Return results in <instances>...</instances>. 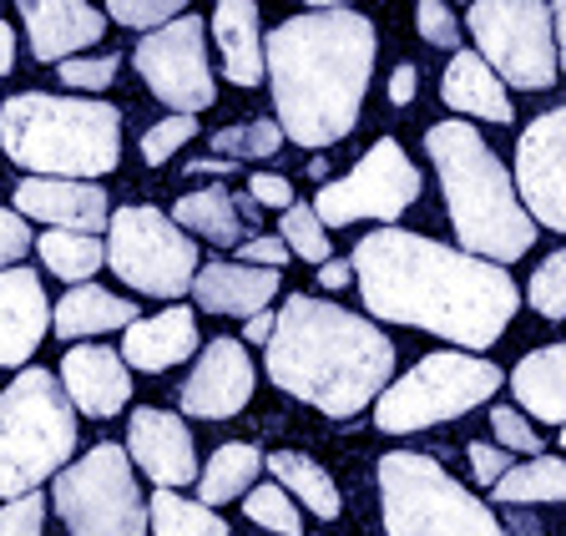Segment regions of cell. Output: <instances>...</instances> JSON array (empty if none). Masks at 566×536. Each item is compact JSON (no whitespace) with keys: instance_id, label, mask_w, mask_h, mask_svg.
Listing matches in <instances>:
<instances>
[{"instance_id":"1","label":"cell","mask_w":566,"mask_h":536,"mask_svg":"<svg viewBox=\"0 0 566 536\" xmlns=\"http://www.w3.org/2000/svg\"><path fill=\"white\" fill-rule=\"evenodd\" d=\"M349 263L375 319L440 334L460 349H491L521 309V288L501 263L471 259L405 228L365 233Z\"/></svg>"},{"instance_id":"2","label":"cell","mask_w":566,"mask_h":536,"mask_svg":"<svg viewBox=\"0 0 566 536\" xmlns=\"http://www.w3.org/2000/svg\"><path fill=\"white\" fill-rule=\"evenodd\" d=\"M375 25L349 6H314L289 15L263 41L279 132L298 147H334L359 122L375 76Z\"/></svg>"},{"instance_id":"3","label":"cell","mask_w":566,"mask_h":536,"mask_svg":"<svg viewBox=\"0 0 566 536\" xmlns=\"http://www.w3.org/2000/svg\"><path fill=\"white\" fill-rule=\"evenodd\" d=\"M263 365L283 395L324 410L329 420H349L389 390L395 345L365 314H349L314 294H289L273 314Z\"/></svg>"},{"instance_id":"4","label":"cell","mask_w":566,"mask_h":536,"mask_svg":"<svg viewBox=\"0 0 566 536\" xmlns=\"http://www.w3.org/2000/svg\"><path fill=\"white\" fill-rule=\"evenodd\" d=\"M424 153H430L440 188H446L460 253L485 263H511L536 243V223L516 198V178L481 143V132L471 122H436L424 132Z\"/></svg>"},{"instance_id":"5","label":"cell","mask_w":566,"mask_h":536,"mask_svg":"<svg viewBox=\"0 0 566 536\" xmlns=\"http://www.w3.org/2000/svg\"><path fill=\"white\" fill-rule=\"evenodd\" d=\"M0 153L31 178L96 182L117 167L122 112L92 96L21 92L0 102Z\"/></svg>"},{"instance_id":"6","label":"cell","mask_w":566,"mask_h":536,"mask_svg":"<svg viewBox=\"0 0 566 536\" xmlns=\"http://www.w3.org/2000/svg\"><path fill=\"white\" fill-rule=\"evenodd\" d=\"M76 451V410L61 375L21 370L0 390V496H35L46 476H61Z\"/></svg>"},{"instance_id":"7","label":"cell","mask_w":566,"mask_h":536,"mask_svg":"<svg viewBox=\"0 0 566 536\" xmlns=\"http://www.w3.org/2000/svg\"><path fill=\"white\" fill-rule=\"evenodd\" d=\"M379 512L389 536H506L485 501L420 451H389L379 461Z\"/></svg>"},{"instance_id":"8","label":"cell","mask_w":566,"mask_h":536,"mask_svg":"<svg viewBox=\"0 0 566 536\" xmlns=\"http://www.w3.org/2000/svg\"><path fill=\"white\" fill-rule=\"evenodd\" d=\"M501 380L506 375L481 355H446V349L424 355L420 365H410L375 400V425L389 430V435H415V430L446 425V420L485 406L501 390Z\"/></svg>"},{"instance_id":"9","label":"cell","mask_w":566,"mask_h":536,"mask_svg":"<svg viewBox=\"0 0 566 536\" xmlns=\"http://www.w3.org/2000/svg\"><path fill=\"white\" fill-rule=\"evenodd\" d=\"M56 516L71 536H147V501L122 445L102 441L56 476Z\"/></svg>"},{"instance_id":"10","label":"cell","mask_w":566,"mask_h":536,"mask_svg":"<svg viewBox=\"0 0 566 536\" xmlns=\"http://www.w3.org/2000/svg\"><path fill=\"white\" fill-rule=\"evenodd\" d=\"M465 31L475 36V56L521 92H546L562 76L552 6L542 0H475L465 11Z\"/></svg>"},{"instance_id":"11","label":"cell","mask_w":566,"mask_h":536,"mask_svg":"<svg viewBox=\"0 0 566 536\" xmlns=\"http://www.w3.org/2000/svg\"><path fill=\"white\" fill-rule=\"evenodd\" d=\"M106 263L137 294L177 298L198 278V243L157 208L132 203L122 213H112V223H106Z\"/></svg>"},{"instance_id":"12","label":"cell","mask_w":566,"mask_h":536,"mask_svg":"<svg viewBox=\"0 0 566 536\" xmlns=\"http://www.w3.org/2000/svg\"><path fill=\"white\" fill-rule=\"evenodd\" d=\"M420 198V167L405 157V147L395 137H379L354 172L324 182L314 192V213L324 228H344L359 223V218H379V223H395L405 208Z\"/></svg>"},{"instance_id":"13","label":"cell","mask_w":566,"mask_h":536,"mask_svg":"<svg viewBox=\"0 0 566 536\" xmlns=\"http://www.w3.org/2000/svg\"><path fill=\"white\" fill-rule=\"evenodd\" d=\"M132 61H137L147 92H153L163 107H172V117H198L202 107H212V96H218L198 15H177L172 25L142 36Z\"/></svg>"},{"instance_id":"14","label":"cell","mask_w":566,"mask_h":536,"mask_svg":"<svg viewBox=\"0 0 566 536\" xmlns=\"http://www.w3.org/2000/svg\"><path fill=\"white\" fill-rule=\"evenodd\" d=\"M516 198L531 223L566 233V107L526 122L516 143Z\"/></svg>"},{"instance_id":"15","label":"cell","mask_w":566,"mask_h":536,"mask_svg":"<svg viewBox=\"0 0 566 536\" xmlns=\"http://www.w3.org/2000/svg\"><path fill=\"white\" fill-rule=\"evenodd\" d=\"M127 461L142 465V476L153 481L157 491H177L198 481V451H192V435L182 425V416L172 410H157V406H142L132 410V425H127Z\"/></svg>"},{"instance_id":"16","label":"cell","mask_w":566,"mask_h":536,"mask_svg":"<svg viewBox=\"0 0 566 536\" xmlns=\"http://www.w3.org/2000/svg\"><path fill=\"white\" fill-rule=\"evenodd\" d=\"M182 410L198 420H228L253 400V365L243 355V339H212L202 345L192 375L177 390Z\"/></svg>"},{"instance_id":"17","label":"cell","mask_w":566,"mask_h":536,"mask_svg":"<svg viewBox=\"0 0 566 536\" xmlns=\"http://www.w3.org/2000/svg\"><path fill=\"white\" fill-rule=\"evenodd\" d=\"M61 390H66L71 410L106 420L132 400V370H127V359H122V349L71 345L66 359H61Z\"/></svg>"},{"instance_id":"18","label":"cell","mask_w":566,"mask_h":536,"mask_svg":"<svg viewBox=\"0 0 566 536\" xmlns=\"http://www.w3.org/2000/svg\"><path fill=\"white\" fill-rule=\"evenodd\" d=\"M51 329V298L35 269L0 274V370H21Z\"/></svg>"},{"instance_id":"19","label":"cell","mask_w":566,"mask_h":536,"mask_svg":"<svg viewBox=\"0 0 566 536\" xmlns=\"http://www.w3.org/2000/svg\"><path fill=\"white\" fill-rule=\"evenodd\" d=\"M15 208L25 218H41V223H56V233H86L96 239L106 223H112V208H106V192L96 182H66V178H25L15 188Z\"/></svg>"},{"instance_id":"20","label":"cell","mask_w":566,"mask_h":536,"mask_svg":"<svg viewBox=\"0 0 566 536\" xmlns=\"http://www.w3.org/2000/svg\"><path fill=\"white\" fill-rule=\"evenodd\" d=\"M21 21L31 31L35 61H76L82 46H96L106 36V11L82 6V0H25Z\"/></svg>"},{"instance_id":"21","label":"cell","mask_w":566,"mask_h":536,"mask_svg":"<svg viewBox=\"0 0 566 536\" xmlns=\"http://www.w3.org/2000/svg\"><path fill=\"white\" fill-rule=\"evenodd\" d=\"M279 294V274L273 269H248V263H202V274L192 278V298L202 314H223V319H253L263 314Z\"/></svg>"},{"instance_id":"22","label":"cell","mask_w":566,"mask_h":536,"mask_svg":"<svg viewBox=\"0 0 566 536\" xmlns=\"http://www.w3.org/2000/svg\"><path fill=\"white\" fill-rule=\"evenodd\" d=\"M188 355H198V319H192V309H182V304L153 314V319H137L122 334L127 370L163 375V370H172V365H182Z\"/></svg>"},{"instance_id":"23","label":"cell","mask_w":566,"mask_h":536,"mask_svg":"<svg viewBox=\"0 0 566 536\" xmlns=\"http://www.w3.org/2000/svg\"><path fill=\"white\" fill-rule=\"evenodd\" d=\"M440 102H446L450 112L495 122V127H506V122L516 117V107H511V96H506V82H501L475 51H455V56H450L446 76H440Z\"/></svg>"},{"instance_id":"24","label":"cell","mask_w":566,"mask_h":536,"mask_svg":"<svg viewBox=\"0 0 566 536\" xmlns=\"http://www.w3.org/2000/svg\"><path fill=\"white\" fill-rule=\"evenodd\" d=\"M511 390H516L526 416L566 430V345L531 349L516 370H511Z\"/></svg>"},{"instance_id":"25","label":"cell","mask_w":566,"mask_h":536,"mask_svg":"<svg viewBox=\"0 0 566 536\" xmlns=\"http://www.w3.org/2000/svg\"><path fill=\"white\" fill-rule=\"evenodd\" d=\"M212 36L223 51V72L238 86H259L263 76V36H259V6L253 0H223L212 11Z\"/></svg>"},{"instance_id":"26","label":"cell","mask_w":566,"mask_h":536,"mask_svg":"<svg viewBox=\"0 0 566 536\" xmlns=\"http://www.w3.org/2000/svg\"><path fill=\"white\" fill-rule=\"evenodd\" d=\"M132 324H137V309H132L127 298L106 294V288H96V284H76L56 309H51V329H56L61 339H86V334H102V329L127 334Z\"/></svg>"},{"instance_id":"27","label":"cell","mask_w":566,"mask_h":536,"mask_svg":"<svg viewBox=\"0 0 566 536\" xmlns=\"http://www.w3.org/2000/svg\"><path fill=\"white\" fill-rule=\"evenodd\" d=\"M263 465H269L273 476H279L283 491H294V496L304 501L318 522H334V516L344 512L339 486H334V476L314 461V455H304V451H273Z\"/></svg>"},{"instance_id":"28","label":"cell","mask_w":566,"mask_h":536,"mask_svg":"<svg viewBox=\"0 0 566 536\" xmlns=\"http://www.w3.org/2000/svg\"><path fill=\"white\" fill-rule=\"evenodd\" d=\"M172 223L182 228V233H202V239L218 243V249H233V243L243 239V218H238L228 188H202V192L177 198Z\"/></svg>"},{"instance_id":"29","label":"cell","mask_w":566,"mask_h":536,"mask_svg":"<svg viewBox=\"0 0 566 536\" xmlns=\"http://www.w3.org/2000/svg\"><path fill=\"white\" fill-rule=\"evenodd\" d=\"M263 471V451L259 445H218L212 451V461L202 465V476H198V491H202V506H223V501H238L248 486H253V476Z\"/></svg>"},{"instance_id":"30","label":"cell","mask_w":566,"mask_h":536,"mask_svg":"<svg viewBox=\"0 0 566 536\" xmlns=\"http://www.w3.org/2000/svg\"><path fill=\"white\" fill-rule=\"evenodd\" d=\"M495 501L501 506H531V501H566V461L562 455H531V461L511 465L495 481Z\"/></svg>"},{"instance_id":"31","label":"cell","mask_w":566,"mask_h":536,"mask_svg":"<svg viewBox=\"0 0 566 536\" xmlns=\"http://www.w3.org/2000/svg\"><path fill=\"white\" fill-rule=\"evenodd\" d=\"M147 526H153V536H228L223 516L208 512L202 501L177 496V491H157L147 501Z\"/></svg>"},{"instance_id":"32","label":"cell","mask_w":566,"mask_h":536,"mask_svg":"<svg viewBox=\"0 0 566 536\" xmlns=\"http://www.w3.org/2000/svg\"><path fill=\"white\" fill-rule=\"evenodd\" d=\"M41 263H46L56 278H66V284L76 288L106 263V243L86 239V233H41Z\"/></svg>"},{"instance_id":"33","label":"cell","mask_w":566,"mask_h":536,"mask_svg":"<svg viewBox=\"0 0 566 536\" xmlns=\"http://www.w3.org/2000/svg\"><path fill=\"white\" fill-rule=\"evenodd\" d=\"M283 147V132L273 117H253V122H238V127L212 132V153L223 162H243V157H273Z\"/></svg>"},{"instance_id":"34","label":"cell","mask_w":566,"mask_h":536,"mask_svg":"<svg viewBox=\"0 0 566 536\" xmlns=\"http://www.w3.org/2000/svg\"><path fill=\"white\" fill-rule=\"evenodd\" d=\"M283 243H289V253H298L304 263H314V269H324L329 263V233H324V223H318L314 203H294L289 213H283Z\"/></svg>"},{"instance_id":"35","label":"cell","mask_w":566,"mask_h":536,"mask_svg":"<svg viewBox=\"0 0 566 536\" xmlns=\"http://www.w3.org/2000/svg\"><path fill=\"white\" fill-rule=\"evenodd\" d=\"M243 516H253L259 526H269V532H279V536H304V516H298V506L289 501V491H283L279 481L248 491Z\"/></svg>"},{"instance_id":"36","label":"cell","mask_w":566,"mask_h":536,"mask_svg":"<svg viewBox=\"0 0 566 536\" xmlns=\"http://www.w3.org/2000/svg\"><path fill=\"white\" fill-rule=\"evenodd\" d=\"M531 309L542 314V319H566V249H556L552 259L531 274Z\"/></svg>"},{"instance_id":"37","label":"cell","mask_w":566,"mask_h":536,"mask_svg":"<svg viewBox=\"0 0 566 536\" xmlns=\"http://www.w3.org/2000/svg\"><path fill=\"white\" fill-rule=\"evenodd\" d=\"M106 15H112V21H122V25H132V31H147V36H153V31L172 25L177 15H188V11H182L177 0H112V6H106Z\"/></svg>"},{"instance_id":"38","label":"cell","mask_w":566,"mask_h":536,"mask_svg":"<svg viewBox=\"0 0 566 536\" xmlns=\"http://www.w3.org/2000/svg\"><path fill=\"white\" fill-rule=\"evenodd\" d=\"M491 435L501 441V451H521V455H542V435L531 430V420L511 406L491 410Z\"/></svg>"},{"instance_id":"39","label":"cell","mask_w":566,"mask_h":536,"mask_svg":"<svg viewBox=\"0 0 566 536\" xmlns=\"http://www.w3.org/2000/svg\"><path fill=\"white\" fill-rule=\"evenodd\" d=\"M192 132H198V117H167V122H157V127L142 137V157H147L153 167H163L177 147L192 143Z\"/></svg>"},{"instance_id":"40","label":"cell","mask_w":566,"mask_h":536,"mask_svg":"<svg viewBox=\"0 0 566 536\" xmlns=\"http://www.w3.org/2000/svg\"><path fill=\"white\" fill-rule=\"evenodd\" d=\"M117 66H122L117 56H76V61H66L56 76L71 86V92H106L112 76H117Z\"/></svg>"},{"instance_id":"41","label":"cell","mask_w":566,"mask_h":536,"mask_svg":"<svg viewBox=\"0 0 566 536\" xmlns=\"http://www.w3.org/2000/svg\"><path fill=\"white\" fill-rule=\"evenodd\" d=\"M415 25H420V36L440 51H455L460 46V21L450 11L446 0H420V11H415Z\"/></svg>"},{"instance_id":"42","label":"cell","mask_w":566,"mask_h":536,"mask_svg":"<svg viewBox=\"0 0 566 536\" xmlns=\"http://www.w3.org/2000/svg\"><path fill=\"white\" fill-rule=\"evenodd\" d=\"M46 526V501L41 496H21L0 512V536H41Z\"/></svg>"},{"instance_id":"43","label":"cell","mask_w":566,"mask_h":536,"mask_svg":"<svg viewBox=\"0 0 566 536\" xmlns=\"http://www.w3.org/2000/svg\"><path fill=\"white\" fill-rule=\"evenodd\" d=\"M25 249H31V228H25V218L11 213V208H0V274L15 269V259H25Z\"/></svg>"},{"instance_id":"44","label":"cell","mask_w":566,"mask_h":536,"mask_svg":"<svg viewBox=\"0 0 566 536\" xmlns=\"http://www.w3.org/2000/svg\"><path fill=\"white\" fill-rule=\"evenodd\" d=\"M283 259H289V243L273 239V233H259V239H248L243 253H238V263H248V269H273L279 274Z\"/></svg>"},{"instance_id":"45","label":"cell","mask_w":566,"mask_h":536,"mask_svg":"<svg viewBox=\"0 0 566 536\" xmlns=\"http://www.w3.org/2000/svg\"><path fill=\"white\" fill-rule=\"evenodd\" d=\"M248 198H253L259 208H283V213L294 208V188H289V178H273V172H253V178H248Z\"/></svg>"},{"instance_id":"46","label":"cell","mask_w":566,"mask_h":536,"mask_svg":"<svg viewBox=\"0 0 566 536\" xmlns=\"http://www.w3.org/2000/svg\"><path fill=\"white\" fill-rule=\"evenodd\" d=\"M471 471H475V481H485V486H495V481L511 471V455L501 451V445H485V441H471Z\"/></svg>"},{"instance_id":"47","label":"cell","mask_w":566,"mask_h":536,"mask_svg":"<svg viewBox=\"0 0 566 536\" xmlns=\"http://www.w3.org/2000/svg\"><path fill=\"white\" fill-rule=\"evenodd\" d=\"M415 92H420V72H415L410 61H400L395 76H389V102H395V107H410Z\"/></svg>"},{"instance_id":"48","label":"cell","mask_w":566,"mask_h":536,"mask_svg":"<svg viewBox=\"0 0 566 536\" xmlns=\"http://www.w3.org/2000/svg\"><path fill=\"white\" fill-rule=\"evenodd\" d=\"M318 284H324V288H344V284H354V263H349V259H329L324 269H318Z\"/></svg>"},{"instance_id":"49","label":"cell","mask_w":566,"mask_h":536,"mask_svg":"<svg viewBox=\"0 0 566 536\" xmlns=\"http://www.w3.org/2000/svg\"><path fill=\"white\" fill-rule=\"evenodd\" d=\"M243 339H248V345H263V349H269V339H273V314H253V319L243 324Z\"/></svg>"},{"instance_id":"50","label":"cell","mask_w":566,"mask_h":536,"mask_svg":"<svg viewBox=\"0 0 566 536\" xmlns=\"http://www.w3.org/2000/svg\"><path fill=\"white\" fill-rule=\"evenodd\" d=\"M238 162H223V157H192L188 162V172L192 178H202V172H208V178H223V172H233Z\"/></svg>"},{"instance_id":"51","label":"cell","mask_w":566,"mask_h":536,"mask_svg":"<svg viewBox=\"0 0 566 536\" xmlns=\"http://www.w3.org/2000/svg\"><path fill=\"white\" fill-rule=\"evenodd\" d=\"M552 31H556V61H562V72H566V0L552 6Z\"/></svg>"},{"instance_id":"52","label":"cell","mask_w":566,"mask_h":536,"mask_svg":"<svg viewBox=\"0 0 566 536\" xmlns=\"http://www.w3.org/2000/svg\"><path fill=\"white\" fill-rule=\"evenodd\" d=\"M15 66V31L6 21H0V76Z\"/></svg>"},{"instance_id":"53","label":"cell","mask_w":566,"mask_h":536,"mask_svg":"<svg viewBox=\"0 0 566 536\" xmlns=\"http://www.w3.org/2000/svg\"><path fill=\"white\" fill-rule=\"evenodd\" d=\"M233 208H238V218H243V223H253V218H259V203H253L248 192H233Z\"/></svg>"},{"instance_id":"54","label":"cell","mask_w":566,"mask_h":536,"mask_svg":"<svg viewBox=\"0 0 566 536\" xmlns=\"http://www.w3.org/2000/svg\"><path fill=\"white\" fill-rule=\"evenodd\" d=\"M308 178H318V182L329 178V157H314V162H308Z\"/></svg>"},{"instance_id":"55","label":"cell","mask_w":566,"mask_h":536,"mask_svg":"<svg viewBox=\"0 0 566 536\" xmlns=\"http://www.w3.org/2000/svg\"><path fill=\"white\" fill-rule=\"evenodd\" d=\"M556 441H562V451H566V430H562V435H556Z\"/></svg>"}]
</instances>
